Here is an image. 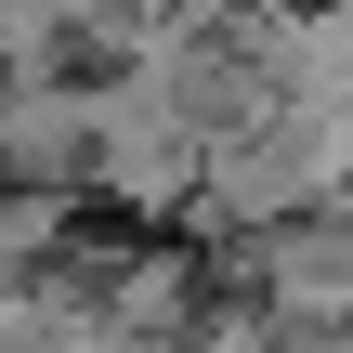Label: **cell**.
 <instances>
[{
  "instance_id": "1",
  "label": "cell",
  "mask_w": 353,
  "mask_h": 353,
  "mask_svg": "<svg viewBox=\"0 0 353 353\" xmlns=\"http://www.w3.org/2000/svg\"><path fill=\"white\" fill-rule=\"evenodd\" d=\"M196 157H210V118L183 92H157L144 65H105L92 79V183L79 196H105L131 223H183L196 210Z\"/></svg>"
},
{
  "instance_id": "2",
  "label": "cell",
  "mask_w": 353,
  "mask_h": 353,
  "mask_svg": "<svg viewBox=\"0 0 353 353\" xmlns=\"http://www.w3.org/2000/svg\"><path fill=\"white\" fill-rule=\"evenodd\" d=\"M0 183H52V196L92 183V79H65V65L0 79Z\"/></svg>"
}]
</instances>
